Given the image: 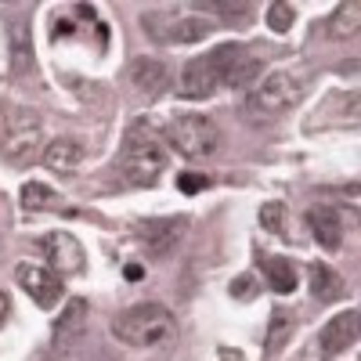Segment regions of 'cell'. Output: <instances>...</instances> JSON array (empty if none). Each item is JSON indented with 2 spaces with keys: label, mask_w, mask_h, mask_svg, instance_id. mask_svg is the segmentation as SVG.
<instances>
[{
  "label": "cell",
  "mask_w": 361,
  "mask_h": 361,
  "mask_svg": "<svg viewBox=\"0 0 361 361\" xmlns=\"http://www.w3.org/2000/svg\"><path fill=\"white\" fill-rule=\"evenodd\" d=\"M112 336L134 350H159L177 340V318L166 304H134L112 318Z\"/></svg>",
  "instance_id": "6da1fadb"
},
{
  "label": "cell",
  "mask_w": 361,
  "mask_h": 361,
  "mask_svg": "<svg viewBox=\"0 0 361 361\" xmlns=\"http://www.w3.org/2000/svg\"><path fill=\"white\" fill-rule=\"evenodd\" d=\"M170 166V152L166 145L141 123H134L127 130L123 141V159H119V170H123V180L130 188H152L156 180L166 173Z\"/></svg>",
  "instance_id": "7a4b0ae2"
},
{
  "label": "cell",
  "mask_w": 361,
  "mask_h": 361,
  "mask_svg": "<svg viewBox=\"0 0 361 361\" xmlns=\"http://www.w3.org/2000/svg\"><path fill=\"white\" fill-rule=\"evenodd\" d=\"M238 54H243V44H221L209 54H199L192 62H185V69L177 73V94L185 102L214 98L224 87V76H228V69Z\"/></svg>",
  "instance_id": "3957f363"
},
{
  "label": "cell",
  "mask_w": 361,
  "mask_h": 361,
  "mask_svg": "<svg viewBox=\"0 0 361 361\" xmlns=\"http://www.w3.org/2000/svg\"><path fill=\"white\" fill-rule=\"evenodd\" d=\"M304 90H307V76L271 73L246 94L243 116L250 119V123H271V119H279L282 112H289L300 98H304Z\"/></svg>",
  "instance_id": "277c9868"
},
{
  "label": "cell",
  "mask_w": 361,
  "mask_h": 361,
  "mask_svg": "<svg viewBox=\"0 0 361 361\" xmlns=\"http://www.w3.org/2000/svg\"><path fill=\"white\" fill-rule=\"evenodd\" d=\"M163 141L185 159H214L221 152V127L202 112H173L163 127Z\"/></svg>",
  "instance_id": "5b68a950"
},
{
  "label": "cell",
  "mask_w": 361,
  "mask_h": 361,
  "mask_svg": "<svg viewBox=\"0 0 361 361\" xmlns=\"http://www.w3.org/2000/svg\"><path fill=\"white\" fill-rule=\"evenodd\" d=\"M44 141V123L33 109H4L0 116V152L11 163H33Z\"/></svg>",
  "instance_id": "8992f818"
},
{
  "label": "cell",
  "mask_w": 361,
  "mask_h": 361,
  "mask_svg": "<svg viewBox=\"0 0 361 361\" xmlns=\"http://www.w3.org/2000/svg\"><path fill=\"white\" fill-rule=\"evenodd\" d=\"M15 282H18V289L33 300L37 307H44V311H51L58 300H62V293H66L62 279H58L47 264H33V260H18V264H15Z\"/></svg>",
  "instance_id": "52a82bcc"
},
{
  "label": "cell",
  "mask_w": 361,
  "mask_h": 361,
  "mask_svg": "<svg viewBox=\"0 0 361 361\" xmlns=\"http://www.w3.org/2000/svg\"><path fill=\"white\" fill-rule=\"evenodd\" d=\"M40 250L47 257V267L54 271L58 279H62V275H83V271H87V253H83V246L76 243L69 231L44 235L40 238Z\"/></svg>",
  "instance_id": "ba28073f"
},
{
  "label": "cell",
  "mask_w": 361,
  "mask_h": 361,
  "mask_svg": "<svg viewBox=\"0 0 361 361\" xmlns=\"http://www.w3.org/2000/svg\"><path fill=\"white\" fill-rule=\"evenodd\" d=\"M357 322H361L357 307H347V311H340L336 318H329V322L322 325V333H318V354H322L325 361L347 354V350L357 343Z\"/></svg>",
  "instance_id": "9c48e42d"
},
{
  "label": "cell",
  "mask_w": 361,
  "mask_h": 361,
  "mask_svg": "<svg viewBox=\"0 0 361 361\" xmlns=\"http://www.w3.org/2000/svg\"><path fill=\"white\" fill-rule=\"evenodd\" d=\"M134 231H137V238L145 243L148 253L163 257V253H170V250L180 243V238H185L188 217H152V221H141Z\"/></svg>",
  "instance_id": "30bf717a"
},
{
  "label": "cell",
  "mask_w": 361,
  "mask_h": 361,
  "mask_svg": "<svg viewBox=\"0 0 361 361\" xmlns=\"http://www.w3.org/2000/svg\"><path fill=\"white\" fill-rule=\"evenodd\" d=\"M127 76H130L134 90H137V94H145V98H156V94H163V90L170 87V66L163 62V58H156V54L134 58Z\"/></svg>",
  "instance_id": "8fae6325"
},
{
  "label": "cell",
  "mask_w": 361,
  "mask_h": 361,
  "mask_svg": "<svg viewBox=\"0 0 361 361\" xmlns=\"http://www.w3.org/2000/svg\"><path fill=\"white\" fill-rule=\"evenodd\" d=\"M87 318H90V304L83 296H73L62 307V314H58V322H54V347L69 350L76 340H83L87 336Z\"/></svg>",
  "instance_id": "7c38bea8"
},
{
  "label": "cell",
  "mask_w": 361,
  "mask_h": 361,
  "mask_svg": "<svg viewBox=\"0 0 361 361\" xmlns=\"http://www.w3.org/2000/svg\"><path fill=\"white\" fill-rule=\"evenodd\" d=\"M209 33H214V22L195 18V15H180V18L170 15V22L152 33V40H159V44H173V47H185V44H199V40H206Z\"/></svg>",
  "instance_id": "4fadbf2b"
},
{
  "label": "cell",
  "mask_w": 361,
  "mask_h": 361,
  "mask_svg": "<svg viewBox=\"0 0 361 361\" xmlns=\"http://www.w3.org/2000/svg\"><path fill=\"white\" fill-rule=\"evenodd\" d=\"M307 228H311L314 243H318L322 250L336 253V250L343 246V221H340L336 209H329V206H314V209H307Z\"/></svg>",
  "instance_id": "5bb4252c"
},
{
  "label": "cell",
  "mask_w": 361,
  "mask_h": 361,
  "mask_svg": "<svg viewBox=\"0 0 361 361\" xmlns=\"http://www.w3.org/2000/svg\"><path fill=\"white\" fill-rule=\"evenodd\" d=\"M83 159H87V148L73 137H58L40 152V163L54 173H76L83 166Z\"/></svg>",
  "instance_id": "9a60e30c"
},
{
  "label": "cell",
  "mask_w": 361,
  "mask_h": 361,
  "mask_svg": "<svg viewBox=\"0 0 361 361\" xmlns=\"http://www.w3.org/2000/svg\"><path fill=\"white\" fill-rule=\"evenodd\" d=\"M264 264V275H267V286L275 289V293H293L300 286V275H296V267L286 260V257H260Z\"/></svg>",
  "instance_id": "2e32d148"
},
{
  "label": "cell",
  "mask_w": 361,
  "mask_h": 361,
  "mask_svg": "<svg viewBox=\"0 0 361 361\" xmlns=\"http://www.w3.org/2000/svg\"><path fill=\"white\" fill-rule=\"evenodd\" d=\"M293 314H286L282 307H275L271 311V325H267V340H264V350H267V357H275L289 340H293Z\"/></svg>",
  "instance_id": "e0dca14e"
},
{
  "label": "cell",
  "mask_w": 361,
  "mask_h": 361,
  "mask_svg": "<svg viewBox=\"0 0 361 361\" xmlns=\"http://www.w3.org/2000/svg\"><path fill=\"white\" fill-rule=\"evenodd\" d=\"M357 25H361V4L350 0V4H340L336 15L329 18V37H333V40H347V37L357 33Z\"/></svg>",
  "instance_id": "ac0fdd59"
},
{
  "label": "cell",
  "mask_w": 361,
  "mask_h": 361,
  "mask_svg": "<svg viewBox=\"0 0 361 361\" xmlns=\"http://www.w3.org/2000/svg\"><path fill=\"white\" fill-rule=\"evenodd\" d=\"M18 202L25 209H62L66 206L62 195H58L54 188H47V185H40V180H29V185L22 188V195H18Z\"/></svg>",
  "instance_id": "d6986e66"
},
{
  "label": "cell",
  "mask_w": 361,
  "mask_h": 361,
  "mask_svg": "<svg viewBox=\"0 0 361 361\" xmlns=\"http://www.w3.org/2000/svg\"><path fill=\"white\" fill-rule=\"evenodd\" d=\"M311 293H314L318 300H336V296L343 293V279H340L329 264H314V267H311Z\"/></svg>",
  "instance_id": "ffe728a7"
},
{
  "label": "cell",
  "mask_w": 361,
  "mask_h": 361,
  "mask_svg": "<svg viewBox=\"0 0 361 361\" xmlns=\"http://www.w3.org/2000/svg\"><path fill=\"white\" fill-rule=\"evenodd\" d=\"M260 76V58H253V54H238L235 62H231V69H228V76H224V87H231V90H238V87H246V83H253Z\"/></svg>",
  "instance_id": "44dd1931"
},
{
  "label": "cell",
  "mask_w": 361,
  "mask_h": 361,
  "mask_svg": "<svg viewBox=\"0 0 361 361\" xmlns=\"http://www.w3.org/2000/svg\"><path fill=\"white\" fill-rule=\"evenodd\" d=\"M293 22H296V8L293 4H282V0H279V4L267 8V29H271V33H289Z\"/></svg>",
  "instance_id": "7402d4cb"
},
{
  "label": "cell",
  "mask_w": 361,
  "mask_h": 361,
  "mask_svg": "<svg viewBox=\"0 0 361 361\" xmlns=\"http://www.w3.org/2000/svg\"><path fill=\"white\" fill-rule=\"evenodd\" d=\"M260 224L267 231H282V202H264L260 206Z\"/></svg>",
  "instance_id": "603a6c76"
},
{
  "label": "cell",
  "mask_w": 361,
  "mask_h": 361,
  "mask_svg": "<svg viewBox=\"0 0 361 361\" xmlns=\"http://www.w3.org/2000/svg\"><path fill=\"white\" fill-rule=\"evenodd\" d=\"M206 185H209V180H206L202 173H195V170H185V173L177 177V188L185 192V195H195V192H202Z\"/></svg>",
  "instance_id": "cb8c5ba5"
},
{
  "label": "cell",
  "mask_w": 361,
  "mask_h": 361,
  "mask_svg": "<svg viewBox=\"0 0 361 361\" xmlns=\"http://www.w3.org/2000/svg\"><path fill=\"white\" fill-rule=\"evenodd\" d=\"M8 314H11V296H8L4 289H0V325L8 322Z\"/></svg>",
  "instance_id": "d4e9b609"
},
{
  "label": "cell",
  "mask_w": 361,
  "mask_h": 361,
  "mask_svg": "<svg viewBox=\"0 0 361 361\" xmlns=\"http://www.w3.org/2000/svg\"><path fill=\"white\" fill-rule=\"evenodd\" d=\"M250 289H253L250 279H243V282H235V286H231V296H250Z\"/></svg>",
  "instance_id": "484cf974"
},
{
  "label": "cell",
  "mask_w": 361,
  "mask_h": 361,
  "mask_svg": "<svg viewBox=\"0 0 361 361\" xmlns=\"http://www.w3.org/2000/svg\"><path fill=\"white\" fill-rule=\"evenodd\" d=\"M127 279H130V282H141V279H145L137 264H127Z\"/></svg>",
  "instance_id": "4316f807"
}]
</instances>
